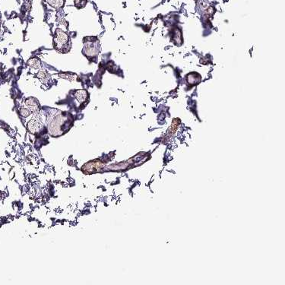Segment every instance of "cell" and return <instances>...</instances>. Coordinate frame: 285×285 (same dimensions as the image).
<instances>
[{
    "label": "cell",
    "mask_w": 285,
    "mask_h": 285,
    "mask_svg": "<svg viewBox=\"0 0 285 285\" xmlns=\"http://www.w3.org/2000/svg\"><path fill=\"white\" fill-rule=\"evenodd\" d=\"M55 47L57 50L65 53L67 50L66 47H69V37L65 32L60 30H57L56 32V36L54 38Z\"/></svg>",
    "instance_id": "cell-1"
},
{
    "label": "cell",
    "mask_w": 285,
    "mask_h": 285,
    "mask_svg": "<svg viewBox=\"0 0 285 285\" xmlns=\"http://www.w3.org/2000/svg\"><path fill=\"white\" fill-rule=\"evenodd\" d=\"M75 98L78 99V101H79V102L82 103L87 99V94L84 90H79L75 93Z\"/></svg>",
    "instance_id": "cell-2"
},
{
    "label": "cell",
    "mask_w": 285,
    "mask_h": 285,
    "mask_svg": "<svg viewBox=\"0 0 285 285\" xmlns=\"http://www.w3.org/2000/svg\"><path fill=\"white\" fill-rule=\"evenodd\" d=\"M29 63H30V66L32 68L37 69V68L39 67V60L37 59H32L30 60Z\"/></svg>",
    "instance_id": "cell-3"
}]
</instances>
